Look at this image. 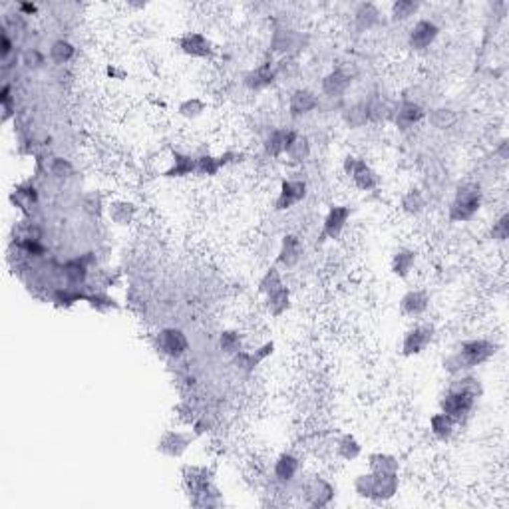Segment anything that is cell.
<instances>
[{
    "label": "cell",
    "instance_id": "obj_21",
    "mask_svg": "<svg viewBox=\"0 0 509 509\" xmlns=\"http://www.w3.org/2000/svg\"><path fill=\"white\" fill-rule=\"evenodd\" d=\"M298 472H300V460H298L295 454L285 452V454H281V456L274 460L273 473L274 477H277V482L288 484V482H293V480L297 477Z\"/></svg>",
    "mask_w": 509,
    "mask_h": 509
},
{
    "label": "cell",
    "instance_id": "obj_26",
    "mask_svg": "<svg viewBox=\"0 0 509 509\" xmlns=\"http://www.w3.org/2000/svg\"><path fill=\"white\" fill-rule=\"evenodd\" d=\"M274 352V342H265L261 348H257L255 352H247V350H241L239 354H235V364L241 370H247L251 372L255 366H259L267 356H271Z\"/></svg>",
    "mask_w": 509,
    "mask_h": 509
},
{
    "label": "cell",
    "instance_id": "obj_52",
    "mask_svg": "<svg viewBox=\"0 0 509 509\" xmlns=\"http://www.w3.org/2000/svg\"><path fill=\"white\" fill-rule=\"evenodd\" d=\"M84 205H86L88 211L96 213V215H98L99 207H102V197L96 195V193H90V195L86 197V201H84Z\"/></svg>",
    "mask_w": 509,
    "mask_h": 509
},
{
    "label": "cell",
    "instance_id": "obj_34",
    "mask_svg": "<svg viewBox=\"0 0 509 509\" xmlns=\"http://www.w3.org/2000/svg\"><path fill=\"white\" fill-rule=\"evenodd\" d=\"M449 390H456V392H468V394H473V396H482L484 388H482V382L480 378H475L472 374H456V378L452 380L449 384Z\"/></svg>",
    "mask_w": 509,
    "mask_h": 509
},
{
    "label": "cell",
    "instance_id": "obj_46",
    "mask_svg": "<svg viewBox=\"0 0 509 509\" xmlns=\"http://www.w3.org/2000/svg\"><path fill=\"white\" fill-rule=\"evenodd\" d=\"M0 106H2V124H6L14 116V108H16V102L13 98V86L11 84H4L2 86V92H0Z\"/></svg>",
    "mask_w": 509,
    "mask_h": 509
},
{
    "label": "cell",
    "instance_id": "obj_22",
    "mask_svg": "<svg viewBox=\"0 0 509 509\" xmlns=\"http://www.w3.org/2000/svg\"><path fill=\"white\" fill-rule=\"evenodd\" d=\"M418 259V253L410 247H398L392 255V261H390V269L392 274L398 279H406L412 273L414 265Z\"/></svg>",
    "mask_w": 509,
    "mask_h": 509
},
{
    "label": "cell",
    "instance_id": "obj_29",
    "mask_svg": "<svg viewBox=\"0 0 509 509\" xmlns=\"http://www.w3.org/2000/svg\"><path fill=\"white\" fill-rule=\"evenodd\" d=\"M430 432L434 435L438 442H449L454 438V432H456V422L444 414V412H438V414H432L430 418Z\"/></svg>",
    "mask_w": 509,
    "mask_h": 509
},
{
    "label": "cell",
    "instance_id": "obj_23",
    "mask_svg": "<svg viewBox=\"0 0 509 509\" xmlns=\"http://www.w3.org/2000/svg\"><path fill=\"white\" fill-rule=\"evenodd\" d=\"M235 158H239L235 151H225L221 155H203L197 160V175L213 177V175L219 174L225 165L235 162Z\"/></svg>",
    "mask_w": 509,
    "mask_h": 509
},
{
    "label": "cell",
    "instance_id": "obj_51",
    "mask_svg": "<svg viewBox=\"0 0 509 509\" xmlns=\"http://www.w3.org/2000/svg\"><path fill=\"white\" fill-rule=\"evenodd\" d=\"M14 44L11 36H8V32L6 30H2V38H0V58L2 60H6L8 56H11V52H13Z\"/></svg>",
    "mask_w": 509,
    "mask_h": 509
},
{
    "label": "cell",
    "instance_id": "obj_54",
    "mask_svg": "<svg viewBox=\"0 0 509 509\" xmlns=\"http://www.w3.org/2000/svg\"><path fill=\"white\" fill-rule=\"evenodd\" d=\"M26 64H28L30 68H32V66L36 68V66L42 64V56H40L38 52H32V54H28V56H26Z\"/></svg>",
    "mask_w": 509,
    "mask_h": 509
},
{
    "label": "cell",
    "instance_id": "obj_33",
    "mask_svg": "<svg viewBox=\"0 0 509 509\" xmlns=\"http://www.w3.org/2000/svg\"><path fill=\"white\" fill-rule=\"evenodd\" d=\"M243 342H245V335L241 330L229 328V330H223L219 335V348H221V352L227 354V356L239 354L243 350Z\"/></svg>",
    "mask_w": 509,
    "mask_h": 509
},
{
    "label": "cell",
    "instance_id": "obj_20",
    "mask_svg": "<svg viewBox=\"0 0 509 509\" xmlns=\"http://www.w3.org/2000/svg\"><path fill=\"white\" fill-rule=\"evenodd\" d=\"M298 132L295 130H286V127H279V130H274L269 134L267 137V141H265V151L271 155V158H281V155H285L286 149L291 148V144H293V139L297 137Z\"/></svg>",
    "mask_w": 509,
    "mask_h": 509
},
{
    "label": "cell",
    "instance_id": "obj_18",
    "mask_svg": "<svg viewBox=\"0 0 509 509\" xmlns=\"http://www.w3.org/2000/svg\"><path fill=\"white\" fill-rule=\"evenodd\" d=\"M106 211H108V217H110V221H112L113 225H118V227H127V225L136 219L137 207L136 203L130 201V199H112V201L108 203Z\"/></svg>",
    "mask_w": 509,
    "mask_h": 509
},
{
    "label": "cell",
    "instance_id": "obj_39",
    "mask_svg": "<svg viewBox=\"0 0 509 509\" xmlns=\"http://www.w3.org/2000/svg\"><path fill=\"white\" fill-rule=\"evenodd\" d=\"M76 48L68 40H56L50 48V60L54 64H66L74 58Z\"/></svg>",
    "mask_w": 509,
    "mask_h": 509
},
{
    "label": "cell",
    "instance_id": "obj_45",
    "mask_svg": "<svg viewBox=\"0 0 509 509\" xmlns=\"http://www.w3.org/2000/svg\"><path fill=\"white\" fill-rule=\"evenodd\" d=\"M344 120L350 127H362L366 122H370V112H368V106L364 104H356L352 108H348L344 113Z\"/></svg>",
    "mask_w": 509,
    "mask_h": 509
},
{
    "label": "cell",
    "instance_id": "obj_9",
    "mask_svg": "<svg viewBox=\"0 0 509 509\" xmlns=\"http://www.w3.org/2000/svg\"><path fill=\"white\" fill-rule=\"evenodd\" d=\"M158 348L169 358H179L189 350V340L183 330L169 326L158 333Z\"/></svg>",
    "mask_w": 509,
    "mask_h": 509
},
{
    "label": "cell",
    "instance_id": "obj_43",
    "mask_svg": "<svg viewBox=\"0 0 509 509\" xmlns=\"http://www.w3.org/2000/svg\"><path fill=\"white\" fill-rule=\"evenodd\" d=\"M356 25L361 30H370L374 25H376V20H378V11H376V6L374 4H361L358 8H356Z\"/></svg>",
    "mask_w": 509,
    "mask_h": 509
},
{
    "label": "cell",
    "instance_id": "obj_49",
    "mask_svg": "<svg viewBox=\"0 0 509 509\" xmlns=\"http://www.w3.org/2000/svg\"><path fill=\"white\" fill-rule=\"evenodd\" d=\"M13 201H18L20 205H32V203H36L38 201L36 189L32 186L16 187L13 193Z\"/></svg>",
    "mask_w": 509,
    "mask_h": 509
},
{
    "label": "cell",
    "instance_id": "obj_7",
    "mask_svg": "<svg viewBox=\"0 0 509 509\" xmlns=\"http://www.w3.org/2000/svg\"><path fill=\"white\" fill-rule=\"evenodd\" d=\"M475 400L477 396L468 394V392H456V390H447V394L440 400V408L447 414L456 424H461L475 408Z\"/></svg>",
    "mask_w": 509,
    "mask_h": 509
},
{
    "label": "cell",
    "instance_id": "obj_40",
    "mask_svg": "<svg viewBox=\"0 0 509 509\" xmlns=\"http://www.w3.org/2000/svg\"><path fill=\"white\" fill-rule=\"evenodd\" d=\"M430 124L434 125L435 130H447V127H452V125L456 124V120H458V116L454 110H447V108H435L430 112Z\"/></svg>",
    "mask_w": 509,
    "mask_h": 509
},
{
    "label": "cell",
    "instance_id": "obj_53",
    "mask_svg": "<svg viewBox=\"0 0 509 509\" xmlns=\"http://www.w3.org/2000/svg\"><path fill=\"white\" fill-rule=\"evenodd\" d=\"M18 11L25 14V16H32V14L38 13V6L36 4H32V2H20V4H18Z\"/></svg>",
    "mask_w": 509,
    "mask_h": 509
},
{
    "label": "cell",
    "instance_id": "obj_5",
    "mask_svg": "<svg viewBox=\"0 0 509 509\" xmlns=\"http://www.w3.org/2000/svg\"><path fill=\"white\" fill-rule=\"evenodd\" d=\"M342 169H344V174L352 179V183L356 189H361V191H374L376 187L380 186V177L378 174L374 172L372 167L368 165V163L361 160V158H356V155H347L344 158V163H342Z\"/></svg>",
    "mask_w": 509,
    "mask_h": 509
},
{
    "label": "cell",
    "instance_id": "obj_12",
    "mask_svg": "<svg viewBox=\"0 0 509 509\" xmlns=\"http://www.w3.org/2000/svg\"><path fill=\"white\" fill-rule=\"evenodd\" d=\"M350 215H352V211H350L348 205H330L328 213L324 215L323 239H333V241L340 239V235L347 229Z\"/></svg>",
    "mask_w": 509,
    "mask_h": 509
},
{
    "label": "cell",
    "instance_id": "obj_32",
    "mask_svg": "<svg viewBox=\"0 0 509 509\" xmlns=\"http://www.w3.org/2000/svg\"><path fill=\"white\" fill-rule=\"evenodd\" d=\"M368 466L372 472L382 473H398L400 472V460L392 454H384V452H376L368 456Z\"/></svg>",
    "mask_w": 509,
    "mask_h": 509
},
{
    "label": "cell",
    "instance_id": "obj_6",
    "mask_svg": "<svg viewBox=\"0 0 509 509\" xmlns=\"http://www.w3.org/2000/svg\"><path fill=\"white\" fill-rule=\"evenodd\" d=\"M435 328L434 324L420 323L414 324L412 328L406 330V335L402 338V356H418L422 354L426 348L432 344L434 340Z\"/></svg>",
    "mask_w": 509,
    "mask_h": 509
},
{
    "label": "cell",
    "instance_id": "obj_50",
    "mask_svg": "<svg viewBox=\"0 0 509 509\" xmlns=\"http://www.w3.org/2000/svg\"><path fill=\"white\" fill-rule=\"evenodd\" d=\"M491 235L496 241L499 243H503V241H508L509 237V215L508 213H503L499 219H497L496 223H494V229H491Z\"/></svg>",
    "mask_w": 509,
    "mask_h": 509
},
{
    "label": "cell",
    "instance_id": "obj_2",
    "mask_svg": "<svg viewBox=\"0 0 509 509\" xmlns=\"http://www.w3.org/2000/svg\"><path fill=\"white\" fill-rule=\"evenodd\" d=\"M211 475V470L205 466H186L181 470L183 487H186L191 505H195V508L221 505V496H219V489L213 484Z\"/></svg>",
    "mask_w": 509,
    "mask_h": 509
},
{
    "label": "cell",
    "instance_id": "obj_1",
    "mask_svg": "<svg viewBox=\"0 0 509 509\" xmlns=\"http://www.w3.org/2000/svg\"><path fill=\"white\" fill-rule=\"evenodd\" d=\"M497 344L485 338H472L461 342L460 348L456 352H452L444 361V370L449 374H461L473 370L477 366H482L487 361H491L497 354Z\"/></svg>",
    "mask_w": 509,
    "mask_h": 509
},
{
    "label": "cell",
    "instance_id": "obj_55",
    "mask_svg": "<svg viewBox=\"0 0 509 509\" xmlns=\"http://www.w3.org/2000/svg\"><path fill=\"white\" fill-rule=\"evenodd\" d=\"M108 76H112V78H116V76H120V78H124V72H118L116 68H108Z\"/></svg>",
    "mask_w": 509,
    "mask_h": 509
},
{
    "label": "cell",
    "instance_id": "obj_25",
    "mask_svg": "<svg viewBox=\"0 0 509 509\" xmlns=\"http://www.w3.org/2000/svg\"><path fill=\"white\" fill-rule=\"evenodd\" d=\"M274 80H277V68L271 62H265L245 74V86L251 90H265L271 86Z\"/></svg>",
    "mask_w": 509,
    "mask_h": 509
},
{
    "label": "cell",
    "instance_id": "obj_47",
    "mask_svg": "<svg viewBox=\"0 0 509 509\" xmlns=\"http://www.w3.org/2000/svg\"><path fill=\"white\" fill-rule=\"evenodd\" d=\"M50 174L54 175V177H58V179H66V177H70V175L74 174V165H72V162L64 160V158H52V162H50Z\"/></svg>",
    "mask_w": 509,
    "mask_h": 509
},
{
    "label": "cell",
    "instance_id": "obj_42",
    "mask_svg": "<svg viewBox=\"0 0 509 509\" xmlns=\"http://www.w3.org/2000/svg\"><path fill=\"white\" fill-rule=\"evenodd\" d=\"M86 302L90 305V309H94V311H98V312H110V311H116V309H120V307H118V302H116V298L110 297V295H106V293H94V295H88Z\"/></svg>",
    "mask_w": 509,
    "mask_h": 509
},
{
    "label": "cell",
    "instance_id": "obj_4",
    "mask_svg": "<svg viewBox=\"0 0 509 509\" xmlns=\"http://www.w3.org/2000/svg\"><path fill=\"white\" fill-rule=\"evenodd\" d=\"M484 191L477 183H463L456 189V197L449 205V221L454 223H466L472 221L473 217L482 209Z\"/></svg>",
    "mask_w": 509,
    "mask_h": 509
},
{
    "label": "cell",
    "instance_id": "obj_27",
    "mask_svg": "<svg viewBox=\"0 0 509 509\" xmlns=\"http://www.w3.org/2000/svg\"><path fill=\"white\" fill-rule=\"evenodd\" d=\"M265 298H267L265 300V307H267L269 314L274 316V319L283 316L291 309V291H288V286H279L277 291L269 293Z\"/></svg>",
    "mask_w": 509,
    "mask_h": 509
},
{
    "label": "cell",
    "instance_id": "obj_37",
    "mask_svg": "<svg viewBox=\"0 0 509 509\" xmlns=\"http://www.w3.org/2000/svg\"><path fill=\"white\" fill-rule=\"evenodd\" d=\"M207 110V104L201 98H187L177 106V113L186 120H197Z\"/></svg>",
    "mask_w": 509,
    "mask_h": 509
},
{
    "label": "cell",
    "instance_id": "obj_24",
    "mask_svg": "<svg viewBox=\"0 0 509 509\" xmlns=\"http://www.w3.org/2000/svg\"><path fill=\"white\" fill-rule=\"evenodd\" d=\"M197 174V160L181 153V151H174V163L165 169L162 177L165 179H179V177H187V175Z\"/></svg>",
    "mask_w": 509,
    "mask_h": 509
},
{
    "label": "cell",
    "instance_id": "obj_35",
    "mask_svg": "<svg viewBox=\"0 0 509 509\" xmlns=\"http://www.w3.org/2000/svg\"><path fill=\"white\" fill-rule=\"evenodd\" d=\"M311 141H309V137L307 136H300L297 134V137L293 139V144H291V148L286 149V158L291 160V162L295 163H302L307 162L309 158H311Z\"/></svg>",
    "mask_w": 509,
    "mask_h": 509
},
{
    "label": "cell",
    "instance_id": "obj_31",
    "mask_svg": "<svg viewBox=\"0 0 509 509\" xmlns=\"http://www.w3.org/2000/svg\"><path fill=\"white\" fill-rule=\"evenodd\" d=\"M361 454H362L361 442H358L354 435L344 434L338 438V442H336V456H338L340 460L354 461L361 458Z\"/></svg>",
    "mask_w": 509,
    "mask_h": 509
},
{
    "label": "cell",
    "instance_id": "obj_30",
    "mask_svg": "<svg viewBox=\"0 0 509 509\" xmlns=\"http://www.w3.org/2000/svg\"><path fill=\"white\" fill-rule=\"evenodd\" d=\"M400 209H402V213L410 215V217L420 215V213L426 209V197H424L422 191H420L418 187L408 189V191L402 195V199H400Z\"/></svg>",
    "mask_w": 509,
    "mask_h": 509
},
{
    "label": "cell",
    "instance_id": "obj_10",
    "mask_svg": "<svg viewBox=\"0 0 509 509\" xmlns=\"http://www.w3.org/2000/svg\"><path fill=\"white\" fill-rule=\"evenodd\" d=\"M302 489H305V496H307V503L311 508H326L335 499V485L326 482L321 475L311 477Z\"/></svg>",
    "mask_w": 509,
    "mask_h": 509
},
{
    "label": "cell",
    "instance_id": "obj_44",
    "mask_svg": "<svg viewBox=\"0 0 509 509\" xmlns=\"http://www.w3.org/2000/svg\"><path fill=\"white\" fill-rule=\"evenodd\" d=\"M86 293L82 291H76V288H58L54 293V305L56 307H72L80 300H86Z\"/></svg>",
    "mask_w": 509,
    "mask_h": 509
},
{
    "label": "cell",
    "instance_id": "obj_48",
    "mask_svg": "<svg viewBox=\"0 0 509 509\" xmlns=\"http://www.w3.org/2000/svg\"><path fill=\"white\" fill-rule=\"evenodd\" d=\"M293 46H295V34H293V30H279V32H274L273 50H277V52H288Z\"/></svg>",
    "mask_w": 509,
    "mask_h": 509
},
{
    "label": "cell",
    "instance_id": "obj_28",
    "mask_svg": "<svg viewBox=\"0 0 509 509\" xmlns=\"http://www.w3.org/2000/svg\"><path fill=\"white\" fill-rule=\"evenodd\" d=\"M350 84H352V78L344 70H333L330 74L324 76L323 92L328 98H336V96H342Z\"/></svg>",
    "mask_w": 509,
    "mask_h": 509
},
{
    "label": "cell",
    "instance_id": "obj_16",
    "mask_svg": "<svg viewBox=\"0 0 509 509\" xmlns=\"http://www.w3.org/2000/svg\"><path fill=\"white\" fill-rule=\"evenodd\" d=\"M428 309H430V295L422 288H412L400 298V312L404 316L418 319V316L426 314Z\"/></svg>",
    "mask_w": 509,
    "mask_h": 509
},
{
    "label": "cell",
    "instance_id": "obj_11",
    "mask_svg": "<svg viewBox=\"0 0 509 509\" xmlns=\"http://www.w3.org/2000/svg\"><path fill=\"white\" fill-rule=\"evenodd\" d=\"M307 197V183L298 179H285L281 183L279 195L274 199V209L277 211H288L295 205H298L302 199Z\"/></svg>",
    "mask_w": 509,
    "mask_h": 509
},
{
    "label": "cell",
    "instance_id": "obj_8",
    "mask_svg": "<svg viewBox=\"0 0 509 509\" xmlns=\"http://www.w3.org/2000/svg\"><path fill=\"white\" fill-rule=\"evenodd\" d=\"M197 434L195 432H179V430H165L160 440H158V452L165 456V458H172V460H179L187 449L191 447V444L195 442Z\"/></svg>",
    "mask_w": 509,
    "mask_h": 509
},
{
    "label": "cell",
    "instance_id": "obj_3",
    "mask_svg": "<svg viewBox=\"0 0 509 509\" xmlns=\"http://www.w3.org/2000/svg\"><path fill=\"white\" fill-rule=\"evenodd\" d=\"M398 487H400L398 473H382L370 470L368 473L356 475V480H354L356 496L374 501V503L390 501L398 494Z\"/></svg>",
    "mask_w": 509,
    "mask_h": 509
},
{
    "label": "cell",
    "instance_id": "obj_38",
    "mask_svg": "<svg viewBox=\"0 0 509 509\" xmlns=\"http://www.w3.org/2000/svg\"><path fill=\"white\" fill-rule=\"evenodd\" d=\"M283 274L279 271V267L273 265L271 269H267V273L263 274L261 281H259V293H261L263 297H267L269 293H273L277 291L279 286H283Z\"/></svg>",
    "mask_w": 509,
    "mask_h": 509
},
{
    "label": "cell",
    "instance_id": "obj_13",
    "mask_svg": "<svg viewBox=\"0 0 509 509\" xmlns=\"http://www.w3.org/2000/svg\"><path fill=\"white\" fill-rule=\"evenodd\" d=\"M438 34H440V26L435 25L434 20L422 18L412 26L410 34H408V44H410L412 50L422 52V50L430 48L434 44Z\"/></svg>",
    "mask_w": 509,
    "mask_h": 509
},
{
    "label": "cell",
    "instance_id": "obj_15",
    "mask_svg": "<svg viewBox=\"0 0 509 509\" xmlns=\"http://www.w3.org/2000/svg\"><path fill=\"white\" fill-rule=\"evenodd\" d=\"M302 253H305V245H302L300 237L288 233L281 241V249H279V255H277V265H281L285 269H293L302 259Z\"/></svg>",
    "mask_w": 509,
    "mask_h": 509
},
{
    "label": "cell",
    "instance_id": "obj_17",
    "mask_svg": "<svg viewBox=\"0 0 509 509\" xmlns=\"http://www.w3.org/2000/svg\"><path fill=\"white\" fill-rule=\"evenodd\" d=\"M319 108V96L309 90V88H298L293 92V96L288 99V110L293 118H302L309 116Z\"/></svg>",
    "mask_w": 509,
    "mask_h": 509
},
{
    "label": "cell",
    "instance_id": "obj_41",
    "mask_svg": "<svg viewBox=\"0 0 509 509\" xmlns=\"http://www.w3.org/2000/svg\"><path fill=\"white\" fill-rule=\"evenodd\" d=\"M420 11V4L418 2H412V0H398L392 4V20L394 22H404L408 20L410 16Z\"/></svg>",
    "mask_w": 509,
    "mask_h": 509
},
{
    "label": "cell",
    "instance_id": "obj_36",
    "mask_svg": "<svg viewBox=\"0 0 509 509\" xmlns=\"http://www.w3.org/2000/svg\"><path fill=\"white\" fill-rule=\"evenodd\" d=\"M64 277L70 285H84L88 279V265L84 259H72L64 265Z\"/></svg>",
    "mask_w": 509,
    "mask_h": 509
},
{
    "label": "cell",
    "instance_id": "obj_14",
    "mask_svg": "<svg viewBox=\"0 0 509 509\" xmlns=\"http://www.w3.org/2000/svg\"><path fill=\"white\" fill-rule=\"evenodd\" d=\"M177 46L186 56H191V58H211L215 52L211 40L203 36L201 32H186L177 40Z\"/></svg>",
    "mask_w": 509,
    "mask_h": 509
},
{
    "label": "cell",
    "instance_id": "obj_19",
    "mask_svg": "<svg viewBox=\"0 0 509 509\" xmlns=\"http://www.w3.org/2000/svg\"><path fill=\"white\" fill-rule=\"evenodd\" d=\"M424 118H426V110H424L420 104H416V102L406 99V102H402L398 106L396 125L398 130H402V132H406V130H410L414 125H418Z\"/></svg>",
    "mask_w": 509,
    "mask_h": 509
}]
</instances>
